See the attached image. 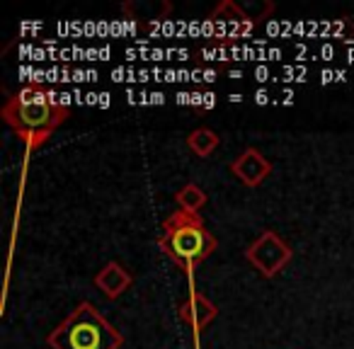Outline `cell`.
Here are the masks:
<instances>
[{
	"mask_svg": "<svg viewBox=\"0 0 354 349\" xmlns=\"http://www.w3.org/2000/svg\"><path fill=\"white\" fill-rule=\"evenodd\" d=\"M231 170H236L248 185H257L267 172H270V162H267L257 151H245L241 160L233 162Z\"/></svg>",
	"mask_w": 354,
	"mask_h": 349,
	"instance_id": "obj_5",
	"label": "cell"
},
{
	"mask_svg": "<svg viewBox=\"0 0 354 349\" xmlns=\"http://www.w3.org/2000/svg\"><path fill=\"white\" fill-rule=\"evenodd\" d=\"M216 146H218L216 133L207 131V129H202V131H194L192 136H189V148H192L194 153H199V155H209V153H212Z\"/></svg>",
	"mask_w": 354,
	"mask_h": 349,
	"instance_id": "obj_7",
	"label": "cell"
},
{
	"mask_svg": "<svg viewBox=\"0 0 354 349\" xmlns=\"http://www.w3.org/2000/svg\"><path fill=\"white\" fill-rule=\"evenodd\" d=\"M49 342L54 349H117L122 337L102 315L95 313L93 305L83 303L71 313V318H66Z\"/></svg>",
	"mask_w": 354,
	"mask_h": 349,
	"instance_id": "obj_1",
	"label": "cell"
},
{
	"mask_svg": "<svg viewBox=\"0 0 354 349\" xmlns=\"http://www.w3.org/2000/svg\"><path fill=\"white\" fill-rule=\"evenodd\" d=\"M97 284L102 286V291L107 296H117V294H122L129 284H131V279H129V274L122 270V267L109 265L107 270L97 276Z\"/></svg>",
	"mask_w": 354,
	"mask_h": 349,
	"instance_id": "obj_6",
	"label": "cell"
},
{
	"mask_svg": "<svg viewBox=\"0 0 354 349\" xmlns=\"http://www.w3.org/2000/svg\"><path fill=\"white\" fill-rule=\"evenodd\" d=\"M162 247L167 255L183 267H192L202 257L216 247V240L202 228L199 218L194 214H175L170 221L165 223V238H162Z\"/></svg>",
	"mask_w": 354,
	"mask_h": 349,
	"instance_id": "obj_2",
	"label": "cell"
},
{
	"mask_svg": "<svg viewBox=\"0 0 354 349\" xmlns=\"http://www.w3.org/2000/svg\"><path fill=\"white\" fill-rule=\"evenodd\" d=\"M180 207H183V211H187V214H197V209L204 204V194H202V189H197V187H185L183 189V194H180Z\"/></svg>",
	"mask_w": 354,
	"mask_h": 349,
	"instance_id": "obj_8",
	"label": "cell"
},
{
	"mask_svg": "<svg viewBox=\"0 0 354 349\" xmlns=\"http://www.w3.org/2000/svg\"><path fill=\"white\" fill-rule=\"evenodd\" d=\"M248 257H250V262H255L265 274H274V272L289 260V250L281 245V240L277 236L265 233V236L250 247Z\"/></svg>",
	"mask_w": 354,
	"mask_h": 349,
	"instance_id": "obj_4",
	"label": "cell"
},
{
	"mask_svg": "<svg viewBox=\"0 0 354 349\" xmlns=\"http://www.w3.org/2000/svg\"><path fill=\"white\" fill-rule=\"evenodd\" d=\"M64 114L66 112H59V109L46 100V95L37 93V90H25V93L6 109L8 122L32 143L44 141L51 129L64 119Z\"/></svg>",
	"mask_w": 354,
	"mask_h": 349,
	"instance_id": "obj_3",
	"label": "cell"
}]
</instances>
